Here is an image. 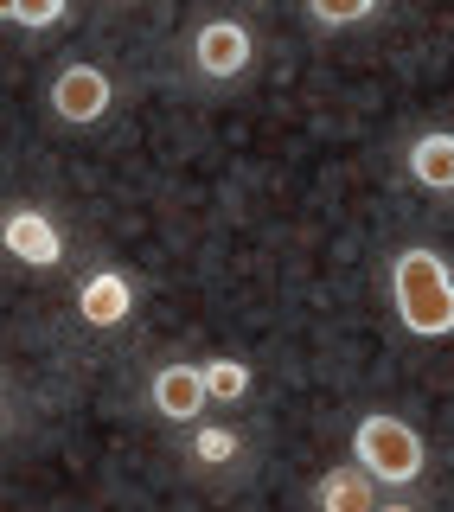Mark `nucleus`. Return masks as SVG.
Returning a JSON list of instances; mask_svg holds the SVG:
<instances>
[{
	"label": "nucleus",
	"instance_id": "8",
	"mask_svg": "<svg viewBox=\"0 0 454 512\" xmlns=\"http://www.w3.org/2000/svg\"><path fill=\"white\" fill-rule=\"evenodd\" d=\"M378 506H384V493L359 461H339V468L314 480V512H378Z\"/></svg>",
	"mask_w": 454,
	"mask_h": 512
},
{
	"label": "nucleus",
	"instance_id": "11",
	"mask_svg": "<svg viewBox=\"0 0 454 512\" xmlns=\"http://www.w3.org/2000/svg\"><path fill=\"white\" fill-rule=\"evenodd\" d=\"M205 365V391H212V410H237L243 397H250L256 372L243 359H199Z\"/></svg>",
	"mask_w": 454,
	"mask_h": 512
},
{
	"label": "nucleus",
	"instance_id": "14",
	"mask_svg": "<svg viewBox=\"0 0 454 512\" xmlns=\"http://www.w3.org/2000/svg\"><path fill=\"white\" fill-rule=\"evenodd\" d=\"M378 512H416V506H410V500H384Z\"/></svg>",
	"mask_w": 454,
	"mask_h": 512
},
{
	"label": "nucleus",
	"instance_id": "1",
	"mask_svg": "<svg viewBox=\"0 0 454 512\" xmlns=\"http://www.w3.org/2000/svg\"><path fill=\"white\" fill-rule=\"evenodd\" d=\"M391 308L410 340H448L454 333V263L435 244H403L391 256Z\"/></svg>",
	"mask_w": 454,
	"mask_h": 512
},
{
	"label": "nucleus",
	"instance_id": "9",
	"mask_svg": "<svg viewBox=\"0 0 454 512\" xmlns=\"http://www.w3.org/2000/svg\"><path fill=\"white\" fill-rule=\"evenodd\" d=\"M403 167L423 192H454V128H423L403 148Z\"/></svg>",
	"mask_w": 454,
	"mask_h": 512
},
{
	"label": "nucleus",
	"instance_id": "6",
	"mask_svg": "<svg viewBox=\"0 0 454 512\" xmlns=\"http://www.w3.org/2000/svg\"><path fill=\"white\" fill-rule=\"evenodd\" d=\"M0 244H7L13 263L39 269V276L64 263V231H58V218L45 212V205H7V218H0Z\"/></svg>",
	"mask_w": 454,
	"mask_h": 512
},
{
	"label": "nucleus",
	"instance_id": "3",
	"mask_svg": "<svg viewBox=\"0 0 454 512\" xmlns=\"http://www.w3.org/2000/svg\"><path fill=\"white\" fill-rule=\"evenodd\" d=\"M45 103H52V116L64 128H96L116 109V77L103 71V64L77 58V64H58L52 84H45Z\"/></svg>",
	"mask_w": 454,
	"mask_h": 512
},
{
	"label": "nucleus",
	"instance_id": "12",
	"mask_svg": "<svg viewBox=\"0 0 454 512\" xmlns=\"http://www.w3.org/2000/svg\"><path fill=\"white\" fill-rule=\"evenodd\" d=\"M64 13H71V0H0V20L20 32H52Z\"/></svg>",
	"mask_w": 454,
	"mask_h": 512
},
{
	"label": "nucleus",
	"instance_id": "4",
	"mask_svg": "<svg viewBox=\"0 0 454 512\" xmlns=\"http://www.w3.org/2000/svg\"><path fill=\"white\" fill-rule=\"evenodd\" d=\"M148 410L160 423H205V410H212V391H205V365L199 359H160L148 372Z\"/></svg>",
	"mask_w": 454,
	"mask_h": 512
},
{
	"label": "nucleus",
	"instance_id": "7",
	"mask_svg": "<svg viewBox=\"0 0 454 512\" xmlns=\"http://www.w3.org/2000/svg\"><path fill=\"white\" fill-rule=\"evenodd\" d=\"M128 314H135V276H128V269L103 263L77 282V320H84V327L109 333V327H122Z\"/></svg>",
	"mask_w": 454,
	"mask_h": 512
},
{
	"label": "nucleus",
	"instance_id": "13",
	"mask_svg": "<svg viewBox=\"0 0 454 512\" xmlns=\"http://www.w3.org/2000/svg\"><path fill=\"white\" fill-rule=\"evenodd\" d=\"M384 0H307V20L327 26V32H346V26H365Z\"/></svg>",
	"mask_w": 454,
	"mask_h": 512
},
{
	"label": "nucleus",
	"instance_id": "5",
	"mask_svg": "<svg viewBox=\"0 0 454 512\" xmlns=\"http://www.w3.org/2000/svg\"><path fill=\"white\" fill-rule=\"evenodd\" d=\"M250 64H256V39H250L243 20H205L192 32V71H199L205 84H237Z\"/></svg>",
	"mask_w": 454,
	"mask_h": 512
},
{
	"label": "nucleus",
	"instance_id": "2",
	"mask_svg": "<svg viewBox=\"0 0 454 512\" xmlns=\"http://www.w3.org/2000/svg\"><path fill=\"white\" fill-rule=\"evenodd\" d=\"M352 461L378 480V487H416V480L429 474V442L416 436V423H403L391 410H365L359 423H352Z\"/></svg>",
	"mask_w": 454,
	"mask_h": 512
},
{
	"label": "nucleus",
	"instance_id": "10",
	"mask_svg": "<svg viewBox=\"0 0 454 512\" xmlns=\"http://www.w3.org/2000/svg\"><path fill=\"white\" fill-rule=\"evenodd\" d=\"M186 461L205 468V474L237 468V461H243V436L231 423H212V416H205V423H192V436H186Z\"/></svg>",
	"mask_w": 454,
	"mask_h": 512
}]
</instances>
